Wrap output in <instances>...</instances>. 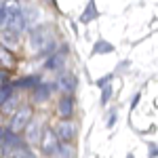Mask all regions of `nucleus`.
Segmentation results:
<instances>
[{
    "label": "nucleus",
    "instance_id": "obj_18",
    "mask_svg": "<svg viewBox=\"0 0 158 158\" xmlns=\"http://www.w3.org/2000/svg\"><path fill=\"white\" fill-rule=\"evenodd\" d=\"M112 93H114V89H112V86H103V91H101V97H99V103H101V106H106V103H108L110 101V97H112Z\"/></svg>",
    "mask_w": 158,
    "mask_h": 158
},
{
    "label": "nucleus",
    "instance_id": "obj_22",
    "mask_svg": "<svg viewBox=\"0 0 158 158\" xmlns=\"http://www.w3.org/2000/svg\"><path fill=\"white\" fill-rule=\"evenodd\" d=\"M148 158H156V143L148 146Z\"/></svg>",
    "mask_w": 158,
    "mask_h": 158
},
{
    "label": "nucleus",
    "instance_id": "obj_10",
    "mask_svg": "<svg viewBox=\"0 0 158 158\" xmlns=\"http://www.w3.org/2000/svg\"><path fill=\"white\" fill-rule=\"evenodd\" d=\"M114 44L108 42V40H103V38H99L97 42L93 44V51H91V55L95 57V55H108V53H114Z\"/></svg>",
    "mask_w": 158,
    "mask_h": 158
},
{
    "label": "nucleus",
    "instance_id": "obj_26",
    "mask_svg": "<svg viewBox=\"0 0 158 158\" xmlns=\"http://www.w3.org/2000/svg\"><path fill=\"white\" fill-rule=\"evenodd\" d=\"M15 2H30V0H15Z\"/></svg>",
    "mask_w": 158,
    "mask_h": 158
},
{
    "label": "nucleus",
    "instance_id": "obj_5",
    "mask_svg": "<svg viewBox=\"0 0 158 158\" xmlns=\"http://www.w3.org/2000/svg\"><path fill=\"white\" fill-rule=\"evenodd\" d=\"M76 124H74L72 120H61L57 122V127L53 129V133L57 135V139L59 141H72L74 137H76Z\"/></svg>",
    "mask_w": 158,
    "mask_h": 158
},
{
    "label": "nucleus",
    "instance_id": "obj_11",
    "mask_svg": "<svg viewBox=\"0 0 158 158\" xmlns=\"http://www.w3.org/2000/svg\"><path fill=\"white\" fill-rule=\"evenodd\" d=\"M0 40H2V44H6V47H17V42H19V34L13 32V30L2 27V30H0Z\"/></svg>",
    "mask_w": 158,
    "mask_h": 158
},
{
    "label": "nucleus",
    "instance_id": "obj_7",
    "mask_svg": "<svg viewBox=\"0 0 158 158\" xmlns=\"http://www.w3.org/2000/svg\"><path fill=\"white\" fill-rule=\"evenodd\" d=\"M55 85H59L61 91H63L65 95H70V93H74V91H76L78 78H76L72 72H65V74H61L59 78H57V82H55Z\"/></svg>",
    "mask_w": 158,
    "mask_h": 158
},
{
    "label": "nucleus",
    "instance_id": "obj_19",
    "mask_svg": "<svg viewBox=\"0 0 158 158\" xmlns=\"http://www.w3.org/2000/svg\"><path fill=\"white\" fill-rule=\"evenodd\" d=\"M116 120H118V112H116V108H114V110H110V112H108V122H106V127L112 129V127L116 124Z\"/></svg>",
    "mask_w": 158,
    "mask_h": 158
},
{
    "label": "nucleus",
    "instance_id": "obj_24",
    "mask_svg": "<svg viewBox=\"0 0 158 158\" xmlns=\"http://www.w3.org/2000/svg\"><path fill=\"white\" fill-rule=\"evenodd\" d=\"M6 78H9L6 70H4V72H0V85H4V82H6Z\"/></svg>",
    "mask_w": 158,
    "mask_h": 158
},
{
    "label": "nucleus",
    "instance_id": "obj_2",
    "mask_svg": "<svg viewBox=\"0 0 158 158\" xmlns=\"http://www.w3.org/2000/svg\"><path fill=\"white\" fill-rule=\"evenodd\" d=\"M51 32H49V27L47 25H34V27H30V47L36 51H40L47 42L51 40Z\"/></svg>",
    "mask_w": 158,
    "mask_h": 158
},
{
    "label": "nucleus",
    "instance_id": "obj_21",
    "mask_svg": "<svg viewBox=\"0 0 158 158\" xmlns=\"http://www.w3.org/2000/svg\"><path fill=\"white\" fill-rule=\"evenodd\" d=\"M6 2H0V30L4 27V21H6V9H4Z\"/></svg>",
    "mask_w": 158,
    "mask_h": 158
},
{
    "label": "nucleus",
    "instance_id": "obj_12",
    "mask_svg": "<svg viewBox=\"0 0 158 158\" xmlns=\"http://www.w3.org/2000/svg\"><path fill=\"white\" fill-rule=\"evenodd\" d=\"M0 68H4V70L15 68V57H13V53L6 49V47L0 49Z\"/></svg>",
    "mask_w": 158,
    "mask_h": 158
},
{
    "label": "nucleus",
    "instance_id": "obj_16",
    "mask_svg": "<svg viewBox=\"0 0 158 158\" xmlns=\"http://www.w3.org/2000/svg\"><path fill=\"white\" fill-rule=\"evenodd\" d=\"M38 82H40L38 76H25V78H19L13 86H25V89H30V86H36Z\"/></svg>",
    "mask_w": 158,
    "mask_h": 158
},
{
    "label": "nucleus",
    "instance_id": "obj_4",
    "mask_svg": "<svg viewBox=\"0 0 158 158\" xmlns=\"http://www.w3.org/2000/svg\"><path fill=\"white\" fill-rule=\"evenodd\" d=\"M65 59H68V47H61L59 51H55L53 55L47 57V61H44V70L57 72V70H61V68L65 65Z\"/></svg>",
    "mask_w": 158,
    "mask_h": 158
},
{
    "label": "nucleus",
    "instance_id": "obj_25",
    "mask_svg": "<svg viewBox=\"0 0 158 158\" xmlns=\"http://www.w3.org/2000/svg\"><path fill=\"white\" fill-rule=\"evenodd\" d=\"M127 158H135V156H133V152H129V154H127Z\"/></svg>",
    "mask_w": 158,
    "mask_h": 158
},
{
    "label": "nucleus",
    "instance_id": "obj_3",
    "mask_svg": "<svg viewBox=\"0 0 158 158\" xmlns=\"http://www.w3.org/2000/svg\"><path fill=\"white\" fill-rule=\"evenodd\" d=\"M40 148H42V152H44L47 156H55V154H59L61 141L57 139V135L53 133V129L42 131V135H40Z\"/></svg>",
    "mask_w": 158,
    "mask_h": 158
},
{
    "label": "nucleus",
    "instance_id": "obj_13",
    "mask_svg": "<svg viewBox=\"0 0 158 158\" xmlns=\"http://www.w3.org/2000/svg\"><path fill=\"white\" fill-rule=\"evenodd\" d=\"M25 129H27V141H32V143H34V141L40 139V124H38V120L32 118V120L27 122V127H25Z\"/></svg>",
    "mask_w": 158,
    "mask_h": 158
},
{
    "label": "nucleus",
    "instance_id": "obj_8",
    "mask_svg": "<svg viewBox=\"0 0 158 158\" xmlns=\"http://www.w3.org/2000/svg\"><path fill=\"white\" fill-rule=\"evenodd\" d=\"M57 110H59V116H61V118H63V120H68V118L74 114V99L70 97V95H63V97L59 99Z\"/></svg>",
    "mask_w": 158,
    "mask_h": 158
},
{
    "label": "nucleus",
    "instance_id": "obj_15",
    "mask_svg": "<svg viewBox=\"0 0 158 158\" xmlns=\"http://www.w3.org/2000/svg\"><path fill=\"white\" fill-rule=\"evenodd\" d=\"M55 49H57V42H55V38H51L49 42H47V44L36 53V57H49V55L55 53Z\"/></svg>",
    "mask_w": 158,
    "mask_h": 158
},
{
    "label": "nucleus",
    "instance_id": "obj_6",
    "mask_svg": "<svg viewBox=\"0 0 158 158\" xmlns=\"http://www.w3.org/2000/svg\"><path fill=\"white\" fill-rule=\"evenodd\" d=\"M53 91H55V82H38L34 86V91H32V97L38 103H44V101H49Z\"/></svg>",
    "mask_w": 158,
    "mask_h": 158
},
{
    "label": "nucleus",
    "instance_id": "obj_14",
    "mask_svg": "<svg viewBox=\"0 0 158 158\" xmlns=\"http://www.w3.org/2000/svg\"><path fill=\"white\" fill-rule=\"evenodd\" d=\"M6 154H9V158H34V154H32V152H30V150H27L25 146L11 148Z\"/></svg>",
    "mask_w": 158,
    "mask_h": 158
},
{
    "label": "nucleus",
    "instance_id": "obj_9",
    "mask_svg": "<svg viewBox=\"0 0 158 158\" xmlns=\"http://www.w3.org/2000/svg\"><path fill=\"white\" fill-rule=\"evenodd\" d=\"M99 17V11H97V4H95V0H89L85 6V11L80 13V23H91L93 19H97Z\"/></svg>",
    "mask_w": 158,
    "mask_h": 158
},
{
    "label": "nucleus",
    "instance_id": "obj_17",
    "mask_svg": "<svg viewBox=\"0 0 158 158\" xmlns=\"http://www.w3.org/2000/svg\"><path fill=\"white\" fill-rule=\"evenodd\" d=\"M13 95V85H0V110L4 106V101Z\"/></svg>",
    "mask_w": 158,
    "mask_h": 158
},
{
    "label": "nucleus",
    "instance_id": "obj_23",
    "mask_svg": "<svg viewBox=\"0 0 158 158\" xmlns=\"http://www.w3.org/2000/svg\"><path fill=\"white\" fill-rule=\"evenodd\" d=\"M139 99H141V93H137L133 97V101H131V108H137V103H139Z\"/></svg>",
    "mask_w": 158,
    "mask_h": 158
},
{
    "label": "nucleus",
    "instance_id": "obj_20",
    "mask_svg": "<svg viewBox=\"0 0 158 158\" xmlns=\"http://www.w3.org/2000/svg\"><path fill=\"white\" fill-rule=\"evenodd\" d=\"M112 78H114V74H106V76H101L97 82H95V86H97V89H103V86H108L110 82H112Z\"/></svg>",
    "mask_w": 158,
    "mask_h": 158
},
{
    "label": "nucleus",
    "instance_id": "obj_1",
    "mask_svg": "<svg viewBox=\"0 0 158 158\" xmlns=\"http://www.w3.org/2000/svg\"><path fill=\"white\" fill-rule=\"evenodd\" d=\"M34 118V114H32V108H19L15 110L11 114V122H9V131H13V133H21L25 127H27V122Z\"/></svg>",
    "mask_w": 158,
    "mask_h": 158
}]
</instances>
